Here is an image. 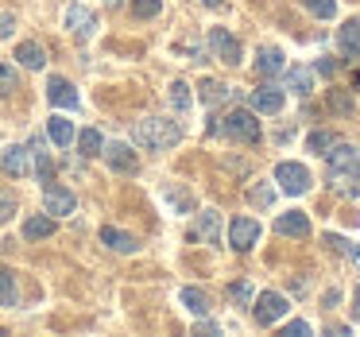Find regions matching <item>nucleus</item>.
Here are the masks:
<instances>
[{
    "label": "nucleus",
    "instance_id": "obj_1",
    "mask_svg": "<svg viewBox=\"0 0 360 337\" xmlns=\"http://www.w3.org/2000/svg\"><path fill=\"white\" fill-rule=\"evenodd\" d=\"M326 163H329V186L337 194H360V151L352 144H333L326 151Z\"/></svg>",
    "mask_w": 360,
    "mask_h": 337
},
{
    "label": "nucleus",
    "instance_id": "obj_2",
    "mask_svg": "<svg viewBox=\"0 0 360 337\" xmlns=\"http://www.w3.org/2000/svg\"><path fill=\"white\" fill-rule=\"evenodd\" d=\"M136 144L140 148H151V151H167L182 140V125L179 120H167V117H148V120H136L132 128Z\"/></svg>",
    "mask_w": 360,
    "mask_h": 337
},
{
    "label": "nucleus",
    "instance_id": "obj_3",
    "mask_svg": "<svg viewBox=\"0 0 360 337\" xmlns=\"http://www.w3.org/2000/svg\"><path fill=\"white\" fill-rule=\"evenodd\" d=\"M217 132H225L229 140H236V144H256L259 140V120H256L252 109H233L217 125Z\"/></svg>",
    "mask_w": 360,
    "mask_h": 337
},
{
    "label": "nucleus",
    "instance_id": "obj_4",
    "mask_svg": "<svg viewBox=\"0 0 360 337\" xmlns=\"http://www.w3.org/2000/svg\"><path fill=\"white\" fill-rule=\"evenodd\" d=\"M290 310L287 295H279V291H264V295L256 298V306H252V318H256V326H275V322H283Z\"/></svg>",
    "mask_w": 360,
    "mask_h": 337
},
{
    "label": "nucleus",
    "instance_id": "obj_5",
    "mask_svg": "<svg viewBox=\"0 0 360 337\" xmlns=\"http://www.w3.org/2000/svg\"><path fill=\"white\" fill-rule=\"evenodd\" d=\"M275 182H279V190L283 194H290V198H298V194H306V190H310V171H306L302 163H279L275 167Z\"/></svg>",
    "mask_w": 360,
    "mask_h": 337
},
{
    "label": "nucleus",
    "instance_id": "obj_6",
    "mask_svg": "<svg viewBox=\"0 0 360 337\" xmlns=\"http://www.w3.org/2000/svg\"><path fill=\"white\" fill-rule=\"evenodd\" d=\"M259 221L256 217H233V225H229V244H233L236 252H248V248H256V241H259Z\"/></svg>",
    "mask_w": 360,
    "mask_h": 337
},
{
    "label": "nucleus",
    "instance_id": "obj_7",
    "mask_svg": "<svg viewBox=\"0 0 360 337\" xmlns=\"http://www.w3.org/2000/svg\"><path fill=\"white\" fill-rule=\"evenodd\" d=\"M190 241L194 244H217L221 241V213L217 210H202L190 225Z\"/></svg>",
    "mask_w": 360,
    "mask_h": 337
},
{
    "label": "nucleus",
    "instance_id": "obj_8",
    "mask_svg": "<svg viewBox=\"0 0 360 337\" xmlns=\"http://www.w3.org/2000/svg\"><path fill=\"white\" fill-rule=\"evenodd\" d=\"M210 51H213V58H221V63H229V66L240 63V43H236V35H229L225 27H213L210 32Z\"/></svg>",
    "mask_w": 360,
    "mask_h": 337
},
{
    "label": "nucleus",
    "instance_id": "obj_9",
    "mask_svg": "<svg viewBox=\"0 0 360 337\" xmlns=\"http://www.w3.org/2000/svg\"><path fill=\"white\" fill-rule=\"evenodd\" d=\"M252 113H267V117H275V113H283V105H287V94L275 86H264V89H252L248 97Z\"/></svg>",
    "mask_w": 360,
    "mask_h": 337
},
{
    "label": "nucleus",
    "instance_id": "obj_10",
    "mask_svg": "<svg viewBox=\"0 0 360 337\" xmlns=\"http://www.w3.org/2000/svg\"><path fill=\"white\" fill-rule=\"evenodd\" d=\"M66 27H70L74 39H89L97 32V16L89 8H82V4H70L66 8Z\"/></svg>",
    "mask_w": 360,
    "mask_h": 337
},
{
    "label": "nucleus",
    "instance_id": "obj_11",
    "mask_svg": "<svg viewBox=\"0 0 360 337\" xmlns=\"http://www.w3.org/2000/svg\"><path fill=\"white\" fill-rule=\"evenodd\" d=\"M47 101L55 105V109H82L78 89H74L66 78H51V82H47Z\"/></svg>",
    "mask_w": 360,
    "mask_h": 337
},
{
    "label": "nucleus",
    "instance_id": "obj_12",
    "mask_svg": "<svg viewBox=\"0 0 360 337\" xmlns=\"http://www.w3.org/2000/svg\"><path fill=\"white\" fill-rule=\"evenodd\" d=\"M101 159H105V163H109L117 174H132V171H136L132 148H128V144H120V140H117V144H105V148H101Z\"/></svg>",
    "mask_w": 360,
    "mask_h": 337
},
{
    "label": "nucleus",
    "instance_id": "obj_13",
    "mask_svg": "<svg viewBox=\"0 0 360 337\" xmlns=\"http://www.w3.org/2000/svg\"><path fill=\"white\" fill-rule=\"evenodd\" d=\"M43 205H47L51 217H66V213H74L78 198H74L66 186H47V190H43Z\"/></svg>",
    "mask_w": 360,
    "mask_h": 337
},
{
    "label": "nucleus",
    "instance_id": "obj_14",
    "mask_svg": "<svg viewBox=\"0 0 360 337\" xmlns=\"http://www.w3.org/2000/svg\"><path fill=\"white\" fill-rule=\"evenodd\" d=\"M275 233L279 236H306L310 233V217H306L302 210H287L275 217Z\"/></svg>",
    "mask_w": 360,
    "mask_h": 337
},
{
    "label": "nucleus",
    "instance_id": "obj_15",
    "mask_svg": "<svg viewBox=\"0 0 360 337\" xmlns=\"http://www.w3.org/2000/svg\"><path fill=\"white\" fill-rule=\"evenodd\" d=\"M0 167H4L12 179H24V174L32 171V151L20 148V144H12V148H4V159H0Z\"/></svg>",
    "mask_w": 360,
    "mask_h": 337
},
{
    "label": "nucleus",
    "instance_id": "obj_16",
    "mask_svg": "<svg viewBox=\"0 0 360 337\" xmlns=\"http://www.w3.org/2000/svg\"><path fill=\"white\" fill-rule=\"evenodd\" d=\"M287 70V55H283L279 47H259L256 51V74H264V78H275V74Z\"/></svg>",
    "mask_w": 360,
    "mask_h": 337
},
{
    "label": "nucleus",
    "instance_id": "obj_17",
    "mask_svg": "<svg viewBox=\"0 0 360 337\" xmlns=\"http://www.w3.org/2000/svg\"><path fill=\"white\" fill-rule=\"evenodd\" d=\"M337 51H341L345 58H360V20L341 24V32H337Z\"/></svg>",
    "mask_w": 360,
    "mask_h": 337
},
{
    "label": "nucleus",
    "instance_id": "obj_18",
    "mask_svg": "<svg viewBox=\"0 0 360 337\" xmlns=\"http://www.w3.org/2000/svg\"><path fill=\"white\" fill-rule=\"evenodd\" d=\"M179 303L186 306L194 318H205V314L213 310V306H210V295H205L202 287H182V291H179Z\"/></svg>",
    "mask_w": 360,
    "mask_h": 337
},
{
    "label": "nucleus",
    "instance_id": "obj_19",
    "mask_svg": "<svg viewBox=\"0 0 360 337\" xmlns=\"http://www.w3.org/2000/svg\"><path fill=\"white\" fill-rule=\"evenodd\" d=\"M287 89L298 97H310L314 94V74L306 70V66H290L287 70Z\"/></svg>",
    "mask_w": 360,
    "mask_h": 337
},
{
    "label": "nucleus",
    "instance_id": "obj_20",
    "mask_svg": "<svg viewBox=\"0 0 360 337\" xmlns=\"http://www.w3.org/2000/svg\"><path fill=\"white\" fill-rule=\"evenodd\" d=\"M16 58H20V66H27V70H43V66H47V51H43L39 43H20Z\"/></svg>",
    "mask_w": 360,
    "mask_h": 337
},
{
    "label": "nucleus",
    "instance_id": "obj_21",
    "mask_svg": "<svg viewBox=\"0 0 360 337\" xmlns=\"http://www.w3.org/2000/svg\"><path fill=\"white\" fill-rule=\"evenodd\" d=\"M51 233H55V217H43V213H35V217L24 221V236H27V241H47Z\"/></svg>",
    "mask_w": 360,
    "mask_h": 337
},
{
    "label": "nucleus",
    "instance_id": "obj_22",
    "mask_svg": "<svg viewBox=\"0 0 360 337\" xmlns=\"http://www.w3.org/2000/svg\"><path fill=\"white\" fill-rule=\"evenodd\" d=\"M229 97H236V94L225 86V82H213V78H205V82H202V101L210 105V109H217V105H221V101H229Z\"/></svg>",
    "mask_w": 360,
    "mask_h": 337
},
{
    "label": "nucleus",
    "instance_id": "obj_23",
    "mask_svg": "<svg viewBox=\"0 0 360 337\" xmlns=\"http://www.w3.org/2000/svg\"><path fill=\"white\" fill-rule=\"evenodd\" d=\"M47 136L58 144V148H70V144H74V125H70V120H63V117L55 113V117L47 120Z\"/></svg>",
    "mask_w": 360,
    "mask_h": 337
},
{
    "label": "nucleus",
    "instance_id": "obj_24",
    "mask_svg": "<svg viewBox=\"0 0 360 337\" xmlns=\"http://www.w3.org/2000/svg\"><path fill=\"white\" fill-rule=\"evenodd\" d=\"M101 241L109 244L112 252H136V241L128 233H120V229H112V225H105L101 229Z\"/></svg>",
    "mask_w": 360,
    "mask_h": 337
},
{
    "label": "nucleus",
    "instance_id": "obj_25",
    "mask_svg": "<svg viewBox=\"0 0 360 337\" xmlns=\"http://www.w3.org/2000/svg\"><path fill=\"white\" fill-rule=\"evenodd\" d=\"M78 148H82V155H86V159H97V155H101V148H105L101 132H97V128H86V132L78 136Z\"/></svg>",
    "mask_w": 360,
    "mask_h": 337
},
{
    "label": "nucleus",
    "instance_id": "obj_26",
    "mask_svg": "<svg viewBox=\"0 0 360 337\" xmlns=\"http://www.w3.org/2000/svg\"><path fill=\"white\" fill-rule=\"evenodd\" d=\"M229 298H233V306H248L256 298V287L248 279H236V283H229Z\"/></svg>",
    "mask_w": 360,
    "mask_h": 337
},
{
    "label": "nucleus",
    "instance_id": "obj_27",
    "mask_svg": "<svg viewBox=\"0 0 360 337\" xmlns=\"http://www.w3.org/2000/svg\"><path fill=\"white\" fill-rule=\"evenodd\" d=\"M16 89H20V74H16V66L0 63V97H12Z\"/></svg>",
    "mask_w": 360,
    "mask_h": 337
},
{
    "label": "nucleus",
    "instance_id": "obj_28",
    "mask_svg": "<svg viewBox=\"0 0 360 337\" xmlns=\"http://www.w3.org/2000/svg\"><path fill=\"white\" fill-rule=\"evenodd\" d=\"M333 144H337L333 132H310V136H306V151H314V155H326Z\"/></svg>",
    "mask_w": 360,
    "mask_h": 337
},
{
    "label": "nucleus",
    "instance_id": "obj_29",
    "mask_svg": "<svg viewBox=\"0 0 360 337\" xmlns=\"http://www.w3.org/2000/svg\"><path fill=\"white\" fill-rule=\"evenodd\" d=\"M171 105H174L179 113H186L190 105H194V94H190L186 82H171Z\"/></svg>",
    "mask_w": 360,
    "mask_h": 337
},
{
    "label": "nucleus",
    "instance_id": "obj_30",
    "mask_svg": "<svg viewBox=\"0 0 360 337\" xmlns=\"http://www.w3.org/2000/svg\"><path fill=\"white\" fill-rule=\"evenodd\" d=\"M248 198H252V205H259V210H271V202H275V190H271V182H256Z\"/></svg>",
    "mask_w": 360,
    "mask_h": 337
},
{
    "label": "nucleus",
    "instance_id": "obj_31",
    "mask_svg": "<svg viewBox=\"0 0 360 337\" xmlns=\"http://www.w3.org/2000/svg\"><path fill=\"white\" fill-rule=\"evenodd\" d=\"M0 306H16V279L4 267H0Z\"/></svg>",
    "mask_w": 360,
    "mask_h": 337
},
{
    "label": "nucleus",
    "instance_id": "obj_32",
    "mask_svg": "<svg viewBox=\"0 0 360 337\" xmlns=\"http://www.w3.org/2000/svg\"><path fill=\"white\" fill-rule=\"evenodd\" d=\"M306 12H314L318 20H333L337 16V0H302Z\"/></svg>",
    "mask_w": 360,
    "mask_h": 337
},
{
    "label": "nucleus",
    "instance_id": "obj_33",
    "mask_svg": "<svg viewBox=\"0 0 360 337\" xmlns=\"http://www.w3.org/2000/svg\"><path fill=\"white\" fill-rule=\"evenodd\" d=\"M132 12L140 20H151V16H159V12H163V0H132Z\"/></svg>",
    "mask_w": 360,
    "mask_h": 337
},
{
    "label": "nucleus",
    "instance_id": "obj_34",
    "mask_svg": "<svg viewBox=\"0 0 360 337\" xmlns=\"http://www.w3.org/2000/svg\"><path fill=\"white\" fill-rule=\"evenodd\" d=\"M35 174H39V182H51V174H55V163H51L47 151H35Z\"/></svg>",
    "mask_w": 360,
    "mask_h": 337
},
{
    "label": "nucleus",
    "instance_id": "obj_35",
    "mask_svg": "<svg viewBox=\"0 0 360 337\" xmlns=\"http://www.w3.org/2000/svg\"><path fill=\"white\" fill-rule=\"evenodd\" d=\"M326 244H329L333 252H341V256H352V244L345 241V236H337V233H326Z\"/></svg>",
    "mask_w": 360,
    "mask_h": 337
},
{
    "label": "nucleus",
    "instance_id": "obj_36",
    "mask_svg": "<svg viewBox=\"0 0 360 337\" xmlns=\"http://www.w3.org/2000/svg\"><path fill=\"white\" fill-rule=\"evenodd\" d=\"M167 198L174 202V210H190V205H194V198H190L186 190H167Z\"/></svg>",
    "mask_w": 360,
    "mask_h": 337
},
{
    "label": "nucleus",
    "instance_id": "obj_37",
    "mask_svg": "<svg viewBox=\"0 0 360 337\" xmlns=\"http://www.w3.org/2000/svg\"><path fill=\"white\" fill-rule=\"evenodd\" d=\"M329 105H333L337 113H352V101H349V97H345V94H337V89H333V94H329Z\"/></svg>",
    "mask_w": 360,
    "mask_h": 337
},
{
    "label": "nucleus",
    "instance_id": "obj_38",
    "mask_svg": "<svg viewBox=\"0 0 360 337\" xmlns=\"http://www.w3.org/2000/svg\"><path fill=\"white\" fill-rule=\"evenodd\" d=\"M283 333H295V337H310V322H287Z\"/></svg>",
    "mask_w": 360,
    "mask_h": 337
},
{
    "label": "nucleus",
    "instance_id": "obj_39",
    "mask_svg": "<svg viewBox=\"0 0 360 337\" xmlns=\"http://www.w3.org/2000/svg\"><path fill=\"white\" fill-rule=\"evenodd\" d=\"M12 24H16V16H12V12H0V39L12 35Z\"/></svg>",
    "mask_w": 360,
    "mask_h": 337
},
{
    "label": "nucleus",
    "instance_id": "obj_40",
    "mask_svg": "<svg viewBox=\"0 0 360 337\" xmlns=\"http://www.w3.org/2000/svg\"><path fill=\"white\" fill-rule=\"evenodd\" d=\"M12 210H16V202H12L8 194H0V221H8V217H12Z\"/></svg>",
    "mask_w": 360,
    "mask_h": 337
},
{
    "label": "nucleus",
    "instance_id": "obj_41",
    "mask_svg": "<svg viewBox=\"0 0 360 337\" xmlns=\"http://www.w3.org/2000/svg\"><path fill=\"white\" fill-rule=\"evenodd\" d=\"M318 70H321V74H333V70H337V63H333V58H321Z\"/></svg>",
    "mask_w": 360,
    "mask_h": 337
},
{
    "label": "nucleus",
    "instance_id": "obj_42",
    "mask_svg": "<svg viewBox=\"0 0 360 337\" xmlns=\"http://www.w3.org/2000/svg\"><path fill=\"white\" fill-rule=\"evenodd\" d=\"M352 318L360 322V291H356V295H352Z\"/></svg>",
    "mask_w": 360,
    "mask_h": 337
},
{
    "label": "nucleus",
    "instance_id": "obj_43",
    "mask_svg": "<svg viewBox=\"0 0 360 337\" xmlns=\"http://www.w3.org/2000/svg\"><path fill=\"white\" fill-rule=\"evenodd\" d=\"M205 8H225V0H202Z\"/></svg>",
    "mask_w": 360,
    "mask_h": 337
},
{
    "label": "nucleus",
    "instance_id": "obj_44",
    "mask_svg": "<svg viewBox=\"0 0 360 337\" xmlns=\"http://www.w3.org/2000/svg\"><path fill=\"white\" fill-rule=\"evenodd\" d=\"M352 256H356V264H360V248H352Z\"/></svg>",
    "mask_w": 360,
    "mask_h": 337
},
{
    "label": "nucleus",
    "instance_id": "obj_45",
    "mask_svg": "<svg viewBox=\"0 0 360 337\" xmlns=\"http://www.w3.org/2000/svg\"><path fill=\"white\" fill-rule=\"evenodd\" d=\"M356 86H360V74H356Z\"/></svg>",
    "mask_w": 360,
    "mask_h": 337
},
{
    "label": "nucleus",
    "instance_id": "obj_46",
    "mask_svg": "<svg viewBox=\"0 0 360 337\" xmlns=\"http://www.w3.org/2000/svg\"><path fill=\"white\" fill-rule=\"evenodd\" d=\"M109 4H117V0H109Z\"/></svg>",
    "mask_w": 360,
    "mask_h": 337
}]
</instances>
